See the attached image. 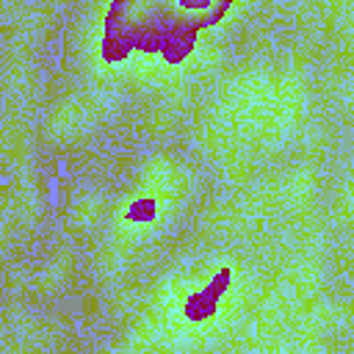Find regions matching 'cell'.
Returning <instances> with one entry per match:
<instances>
[{
  "instance_id": "2",
  "label": "cell",
  "mask_w": 354,
  "mask_h": 354,
  "mask_svg": "<svg viewBox=\"0 0 354 354\" xmlns=\"http://www.w3.org/2000/svg\"><path fill=\"white\" fill-rule=\"evenodd\" d=\"M227 277H216V282L210 285V290L207 293H202V296H194L191 301H188V315L191 318H202V315H207V313H213V307H216V296L221 293V282H224Z\"/></svg>"
},
{
  "instance_id": "1",
  "label": "cell",
  "mask_w": 354,
  "mask_h": 354,
  "mask_svg": "<svg viewBox=\"0 0 354 354\" xmlns=\"http://www.w3.org/2000/svg\"><path fill=\"white\" fill-rule=\"evenodd\" d=\"M232 0H160V25L163 33H191L218 22ZM163 36V39H166Z\"/></svg>"
}]
</instances>
